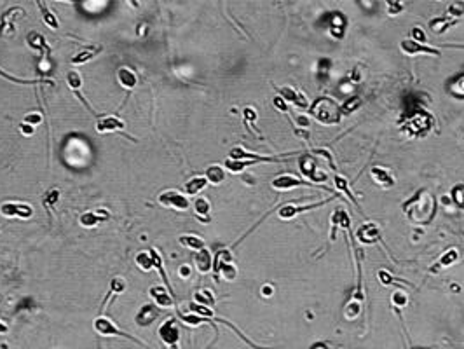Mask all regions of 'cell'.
<instances>
[{"instance_id": "6da1fadb", "label": "cell", "mask_w": 464, "mask_h": 349, "mask_svg": "<svg viewBox=\"0 0 464 349\" xmlns=\"http://www.w3.org/2000/svg\"><path fill=\"white\" fill-rule=\"evenodd\" d=\"M403 211L419 224H428L437 215V199L426 189L419 190L410 201L403 204Z\"/></svg>"}, {"instance_id": "7a4b0ae2", "label": "cell", "mask_w": 464, "mask_h": 349, "mask_svg": "<svg viewBox=\"0 0 464 349\" xmlns=\"http://www.w3.org/2000/svg\"><path fill=\"white\" fill-rule=\"evenodd\" d=\"M309 112L318 122L327 124V126L337 124L342 117L341 105L335 103L332 98H320V100H316Z\"/></svg>"}, {"instance_id": "3957f363", "label": "cell", "mask_w": 464, "mask_h": 349, "mask_svg": "<svg viewBox=\"0 0 464 349\" xmlns=\"http://www.w3.org/2000/svg\"><path fill=\"white\" fill-rule=\"evenodd\" d=\"M93 327H94V330L103 337H124V339H129V341H133V343L140 344V346L147 348L140 339H136V337H133L131 334H126L124 330H120L112 320L105 318V316H98L93 322Z\"/></svg>"}, {"instance_id": "277c9868", "label": "cell", "mask_w": 464, "mask_h": 349, "mask_svg": "<svg viewBox=\"0 0 464 349\" xmlns=\"http://www.w3.org/2000/svg\"><path fill=\"white\" fill-rule=\"evenodd\" d=\"M431 128H433V117L428 115L424 110H416L405 121V129L416 136L426 135Z\"/></svg>"}, {"instance_id": "5b68a950", "label": "cell", "mask_w": 464, "mask_h": 349, "mask_svg": "<svg viewBox=\"0 0 464 349\" xmlns=\"http://www.w3.org/2000/svg\"><path fill=\"white\" fill-rule=\"evenodd\" d=\"M295 156L293 152L290 154H285V156H258V154H251V152H246V150L243 149V147H234L231 150V154H229V159H234V161H255V163H279V161H285L288 159V157Z\"/></svg>"}, {"instance_id": "8992f818", "label": "cell", "mask_w": 464, "mask_h": 349, "mask_svg": "<svg viewBox=\"0 0 464 349\" xmlns=\"http://www.w3.org/2000/svg\"><path fill=\"white\" fill-rule=\"evenodd\" d=\"M159 339L166 344L169 349H180V327L175 318H169L159 327Z\"/></svg>"}, {"instance_id": "52a82bcc", "label": "cell", "mask_w": 464, "mask_h": 349, "mask_svg": "<svg viewBox=\"0 0 464 349\" xmlns=\"http://www.w3.org/2000/svg\"><path fill=\"white\" fill-rule=\"evenodd\" d=\"M0 213L7 218H31L33 217V208L26 203H16V201H7L0 206Z\"/></svg>"}, {"instance_id": "ba28073f", "label": "cell", "mask_w": 464, "mask_h": 349, "mask_svg": "<svg viewBox=\"0 0 464 349\" xmlns=\"http://www.w3.org/2000/svg\"><path fill=\"white\" fill-rule=\"evenodd\" d=\"M159 204L178 211H187L190 208L189 199L183 194L176 192V190H166V192L159 194Z\"/></svg>"}, {"instance_id": "9c48e42d", "label": "cell", "mask_w": 464, "mask_h": 349, "mask_svg": "<svg viewBox=\"0 0 464 349\" xmlns=\"http://www.w3.org/2000/svg\"><path fill=\"white\" fill-rule=\"evenodd\" d=\"M26 12L23 10V7L14 5L9 7L7 10L2 12V17H0V33L2 35H12L14 33V23H16L19 17H24Z\"/></svg>"}, {"instance_id": "30bf717a", "label": "cell", "mask_w": 464, "mask_h": 349, "mask_svg": "<svg viewBox=\"0 0 464 349\" xmlns=\"http://www.w3.org/2000/svg\"><path fill=\"white\" fill-rule=\"evenodd\" d=\"M381 236H382L381 227L377 224H374V222H367V224H363L356 231V239L361 245H374V243H377L381 239Z\"/></svg>"}, {"instance_id": "8fae6325", "label": "cell", "mask_w": 464, "mask_h": 349, "mask_svg": "<svg viewBox=\"0 0 464 349\" xmlns=\"http://www.w3.org/2000/svg\"><path fill=\"white\" fill-rule=\"evenodd\" d=\"M299 168H300V173L306 176V178H309L311 182H325V180H327V175L321 173V171H318L316 161H314L311 156L300 157Z\"/></svg>"}, {"instance_id": "7c38bea8", "label": "cell", "mask_w": 464, "mask_h": 349, "mask_svg": "<svg viewBox=\"0 0 464 349\" xmlns=\"http://www.w3.org/2000/svg\"><path fill=\"white\" fill-rule=\"evenodd\" d=\"M400 47H402V51L405 52V54H409V56H416V54L440 56V51H438V49L428 47V45H424V44H417V42H414L412 38H405V40H402Z\"/></svg>"}, {"instance_id": "4fadbf2b", "label": "cell", "mask_w": 464, "mask_h": 349, "mask_svg": "<svg viewBox=\"0 0 464 349\" xmlns=\"http://www.w3.org/2000/svg\"><path fill=\"white\" fill-rule=\"evenodd\" d=\"M299 185H311V182H304V180L297 178V176H293L290 173H283V175L276 176L271 182V187L276 190H292Z\"/></svg>"}, {"instance_id": "5bb4252c", "label": "cell", "mask_w": 464, "mask_h": 349, "mask_svg": "<svg viewBox=\"0 0 464 349\" xmlns=\"http://www.w3.org/2000/svg\"><path fill=\"white\" fill-rule=\"evenodd\" d=\"M124 122L115 115H105L96 121V131L105 135V133H114V131H124Z\"/></svg>"}, {"instance_id": "9a60e30c", "label": "cell", "mask_w": 464, "mask_h": 349, "mask_svg": "<svg viewBox=\"0 0 464 349\" xmlns=\"http://www.w3.org/2000/svg\"><path fill=\"white\" fill-rule=\"evenodd\" d=\"M328 201H332V197H328V199H325V201H320V203H316V204H307V206H295V204H293L295 201H292V203L285 204V206L279 210V217H281L283 220H290V218L297 217V215L304 213V211H307V210H313V208L321 206V204L328 203Z\"/></svg>"}, {"instance_id": "2e32d148", "label": "cell", "mask_w": 464, "mask_h": 349, "mask_svg": "<svg viewBox=\"0 0 464 349\" xmlns=\"http://www.w3.org/2000/svg\"><path fill=\"white\" fill-rule=\"evenodd\" d=\"M108 218H110V213H107V211H103V210L86 211V213L80 215L79 224L82 225V227H86V229H91V227H96L100 222L108 220Z\"/></svg>"}, {"instance_id": "e0dca14e", "label": "cell", "mask_w": 464, "mask_h": 349, "mask_svg": "<svg viewBox=\"0 0 464 349\" xmlns=\"http://www.w3.org/2000/svg\"><path fill=\"white\" fill-rule=\"evenodd\" d=\"M126 290V280L120 276H115L114 280L110 281V292H108V295L105 297L103 304H101V309H100V316H103V309L107 308V306H112V302H114V299L117 295H120L122 292Z\"/></svg>"}, {"instance_id": "ac0fdd59", "label": "cell", "mask_w": 464, "mask_h": 349, "mask_svg": "<svg viewBox=\"0 0 464 349\" xmlns=\"http://www.w3.org/2000/svg\"><path fill=\"white\" fill-rule=\"evenodd\" d=\"M157 316H159V309L155 308V306H152V304H145V306H141V309L138 311V315H136V323L140 327H143V329H147V327H150L152 323L157 320Z\"/></svg>"}, {"instance_id": "d6986e66", "label": "cell", "mask_w": 464, "mask_h": 349, "mask_svg": "<svg viewBox=\"0 0 464 349\" xmlns=\"http://www.w3.org/2000/svg\"><path fill=\"white\" fill-rule=\"evenodd\" d=\"M148 295H150V297L157 302V306H161V308H171V306H175V297L169 294L166 287H152L150 290H148Z\"/></svg>"}, {"instance_id": "ffe728a7", "label": "cell", "mask_w": 464, "mask_h": 349, "mask_svg": "<svg viewBox=\"0 0 464 349\" xmlns=\"http://www.w3.org/2000/svg\"><path fill=\"white\" fill-rule=\"evenodd\" d=\"M101 51H103L101 45H89V47H84V49H80V51H77L75 54L70 58V63H72V65H84V63H87L89 59H93L96 54H100Z\"/></svg>"}, {"instance_id": "44dd1931", "label": "cell", "mask_w": 464, "mask_h": 349, "mask_svg": "<svg viewBox=\"0 0 464 349\" xmlns=\"http://www.w3.org/2000/svg\"><path fill=\"white\" fill-rule=\"evenodd\" d=\"M148 253H150L152 266H154V269L159 271V276L162 278V281H164L168 292L173 295V297H175V294H173V288H171V283H169V278H168V274H166V271H164V266H162V255L159 253L157 248H150V250H148Z\"/></svg>"}, {"instance_id": "7402d4cb", "label": "cell", "mask_w": 464, "mask_h": 349, "mask_svg": "<svg viewBox=\"0 0 464 349\" xmlns=\"http://www.w3.org/2000/svg\"><path fill=\"white\" fill-rule=\"evenodd\" d=\"M279 94H281V98L285 101H292V103H295L297 107H300V108L309 107V101H307V98L304 96L300 91H295V89H292V87H281V89H279Z\"/></svg>"}, {"instance_id": "603a6c76", "label": "cell", "mask_w": 464, "mask_h": 349, "mask_svg": "<svg viewBox=\"0 0 464 349\" xmlns=\"http://www.w3.org/2000/svg\"><path fill=\"white\" fill-rule=\"evenodd\" d=\"M117 80H119V84L124 87V89H134L138 84V77L136 73L133 72L131 68H127V66H122V68L117 70Z\"/></svg>"}, {"instance_id": "cb8c5ba5", "label": "cell", "mask_w": 464, "mask_h": 349, "mask_svg": "<svg viewBox=\"0 0 464 349\" xmlns=\"http://www.w3.org/2000/svg\"><path fill=\"white\" fill-rule=\"evenodd\" d=\"M194 264H196V269L199 271L201 274L210 273L211 267H213V259H211V253L208 252L206 248L199 250V252L196 253V257H194Z\"/></svg>"}, {"instance_id": "d4e9b609", "label": "cell", "mask_w": 464, "mask_h": 349, "mask_svg": "<svg viewBox=\"0 0 464 349\" xmlns=\"http://www.w3.org/2000/svg\"><path fill=\"white\" fill-rule=\"evenodd\" d=\"M370 175H372V178L375 180V183L381 185L382 189H391V187L395 185V178H393V176L389 175L384 168H379V166L372 168Z\"/></svg>"}, {"instance_id": "484cf974", "label": "cell", "mask_w": 464, "mask_h": 349, "mask_svg": "<svg viewBox=\"0 0 464 349\" xmlns=\"http://www.w3.org/2000/svg\"><path fill=\"white\" fill-rule=\"evenodd\" d=\"M26 44L30 45L31 49H35V51L44 52L45 56L51 52L49 51V45H47V42H45L44 35H40L38 31H30V33L26 35Z\"/></svg>"}, {"instance_id": "4316f807", "label": "cell", "mask_w": 464, "mask_h": 349, "mask_svg": "<svg viewBox=\"0 0 464 349\" xmlns=\"http://www.w3.org/2000/svg\"><path fill=\"white\" fill-rule=\"evenodd\" d=\"M206 185H208L206 176H194V178L187 180L185 185H183V190H185V194H189V196H196V194H199Z\"/></svg>"}, {"instance_id": "83f0119b", "label": "cell", "mask_w": 464, "mask_h": 349, "mask_svg": "<svg viewBox=\"0 0 464 349\" xmlns=\"http://www.w3.org/2000/svg\"><path fill=\"white\" fill-rule=\"evenodd\" d=\"M210 201L206 197H197L194 201V211H196L197 218H201L203 222H210Z\"/></svg>"}, {"instance_id": "f1b7e54d", "label": "cell", "mask_w": 464, "mask_h": 349, "mask_svg": "<svg viewBox=\"0 0 464 349\" xmlns=\"http://www.w3.org/2000/svg\"><path fill=\"white\" fill-rule=\"evenodd\" d=\"M180 245L187 246V248H190V250H196V252L206 248V243H204V239L199 238V236H194V234L180 236Z\"/></svg>"}, {"instance_id": "f546056e", "label": "cell", "mask_w": 464, "mask_h": 349, "mask_svg": "<svg viewBox=\"0 0 464 349\" xmlns=\"http://www.w3.org/2000/svg\"><path fill=\"white\" fill-rule=\"evenodd\" d=\"M59 201V189H49L47 192L42 196V206L45 208V210L49 211V215H52V210H54V206L58 204Z\"/></svg>"}, {"instance_id": "4dcf8cb0", "label": "cell", "mask_w": 464, "mask_h": 349, "mask_svg": "<svg viewBox=\"0 0 464 349\" xmlns=\"http://www.w3.org/2000/svg\"><path fill=\"white\" fill-rule=\"evenodd\" d=\"M38 9H40V14H42V19H44V23L47 24L49 28H52V30H58L59 28V21L58 17L54 16V12H51L49 10V7L45 5L44 2H37Z\"/></svg>"}, {"instance_id": "1f68e13d", "label": "cell", "mask_w": 464, "mask_h": 349, "mask_svg": "<svg viewBox=\"0 0 464 349\" xmlns=\"http://www.w3.org/2000/svg\"><path fill=\"white\" fill-rule=\"evenodd\" d=\"M194 299H196L197 304L206 306V308H213L215 306V295H213V292L208 290V288L197 290L196 294H194Z\"/></svg>"}, {"instance_id": "d6a6232c", "label": "cell", "mask_w": 464, "mask_h": 349, "mask_svg": "<svg viewBox=\"0 0 464 349\" xmlns=\"http://www.w3.org/2000/svg\"><path fill=\"white\" fill-rule=\"evenodd\" d=\"M206 180H208V183L218 185V183H222L225 180V171L222 170V166H217V164H213V166H210L206 170Z\"/></svg>"}, {"instance_id": "836d02e7", "label": "cell", "mask_w": 464, "mask_h": 349, "mask_svg": "<svg viewBox=\"0 0 464 349\" xmlns=\"http://www.w3.org/2000/svg\"><path fill=\"white\" fill-rule=\"evenodd\" d=\"M344 28H346V19L342 14L335 12L334 14V19H332L330 23V33L334 35V37L341 38L342 35H344Z\"/></svg>"}, {"instance_id": "e575fe53", "label": "cell", "mask_w": 464, "mask_h": 349, "mask_svg": "<svg viewBox=\"0 0 464 349\" xmlns=\"http://www.w3.org/2000/svg\"><path fill=\"white\" fill-rule=\"evenodd\" d=\"M449 93H451L452 96L464 100V73L458 75L451 84H449Z\"/></svg>"}, {"instance_id": "d590c367", "label": "cell", "mask_w": 464, "mask_h": 349, "mask_svg": "<svg viewBox=\"0 0 464 349\" xmlns=\"http://www.w3.org/2000/svg\"><path fill=\"white\" fill-rule=\"evenodd\" d=\"M454 23H456V21L451 19V17H440V19H433V21H431V30H433L437 35L445 33V31H447Z\"/></svg>"}, {"instance_id": "8d00e7d4", "label": "cell", "mask_w": 464, "mask_h": 349, "mask_svg": "<svg viewBox=\"0 0 464 349\" xmlns=\"http://www.w3.org/2000/svg\"><path fill=\"white\" fill-rule=\"evenodd\" d=\"M0 77L5 80H9V82H14V84H23V86H28V84H40V82H49V80H44V79H19V77L16 75H10V73L3 72L2 68H0Z\"/></svg>"}, {"instance_id": "74e56055", "label": "cell", "mask_w": 464, "mask_h": 349, "mask_svg": "<svg viewBox=\"0 0 464 349\" xmlns=\"http://www.w3.org/2000/svg\"><path fill=\"white\" fill-rule=\"evenodd\" d=\"M253 164L257 163L255 161H234V159L225 161V168L229 171H232V173H241V171H244L248 166H253Z\"/></svg>"}, {"instance_id": "f35d334b", "label": "cell", "mask_w": 464, "mask_h": 349, "mask_svg": "<svg viewBox=\"0 0 464 349\" xmlns=\"http://www.w3.org/2000/svg\"><path fill=\"white\" fill-rule=\"evenodd\" d=\"M225 264H232V255H231L229 250H222V252L217 253V257L213 259V271L215 273H218L220 267L225 266Z\"/></svg>"}, {"instance_id": "ab89813d", "label": "cell", "mask_w": 464, "mask_h": 349, "mask_svg": "<svg viewBox=\"0 0 464 349\" xmlns=\"http://www.w3.org/2000/svg\"><path fill=\"white\" fill-rule=\"evenodd\" d=\"M134 262H136V266L140 267L141 271H150V269H154V266H152L150 253H148V252H140V253L136 255V259H134Z\"/></svg>"}, {"instance_id": "60d3db41", "label": "cell", "mask_w": 464, "mask_h": 349, "mask_svg": "<svg viewBox=\"0 0 464 349\" xmlns=\"http://www.w3.org/2000/svg\"><path fill=\"white\" fill-rule=\"evenodd\" d=\"M458 259H459L458 250H456V248L447 250V252H445L444 255L440 257V260H438V267H449L451 264H454Z\"/></svg>"}, {"instance_id": "b9f144b4", "label": "cell", "mask_w": 464, "mask_h": 349, "mask_svg": "<svg viewBox=\"0 0 464 349\" xmlns=\"http://www.w3.org/2000/svg\"><path fill=\"white\" fill-rule=\"evenodd\" d=\"M66 82H68L70 89L73 93H79V89L82 87V77H80L79 72H68L66 73Z\"/></svg>"}, {"instance_id": "7bdbcfd3", "label": "cell", "mask_w": 464, "mask_h": 349, "mask_svg": "<svg viewBox=\"0 0 464 349\" xmlns=\"http://www.w3.org/2000/svg\"><path fill=\"white\" fill-rule=\"evenodd\" d=\"M451 197L461 210H464V183L454 185V189L451 190Z\"/></svg>"}, {"instance_id": "ee69618b", "label": "cell", "mask_w": 464, "mask_h": 349, "mask_svg": "<svg viewBox=\"0 0 464 349\" xmlns=\"http://www.w3.org/2000/svg\"><path fill=\"white\" fill-rule=\"evenodd\" d=\"M335 187H337V190H341V192H344L346 196H348L349 199L353 201L354 204H358V203H356V197L353 196V192H351V190H349V187H348V180H346V178H342V176H339V175H337V176H335Z\"/></svg>"}, {"instance_id": "f6af8a7d", "label": "cell", "mask_w": 464, "mask_h": 349, "mask_svg": "<svg viewBox=\"0 0 464 349\" xmlns=\"http://www.w3.org/2000/svg\"><path fill=\"white\" fill-rule=\"evenodd\" d=\"M464 14V2H452L451 5H449L447 9V17H451V19H458V17H461Z\"/></svg>"}, {"instance_id": "bcb514c9", "label": "cell", "mask_w": 464, "mask_h": 349, "mask_svg": "<svg viewBox=\"0 0 464 349\" xmlns=\"http://www.w3.org/2000/svg\"><path fill=\"white\" fill-rule=\"evenodd\" d=\"M360 105H361V98H358V96L351 98V100L346 101L344 105H341V114L349 115L351 112H354L356 108H360Z\"/></svg>"}, {"instance_id": "7dc6e473", "label": "cell", "mask_w": 464, "mask_h": 349, "mask_svg": "<svg viewBox=\"0 0 464 349\" xmlns=\"http://www.w3.org/2000/svg\"><path fill=\"white\" fill-rule=\"evenodd\" d=\"M391 301H393V304H395L396 308H405V306L409 304V295L398 288V290H395V294L391 295Z\"/></svg>"}, {"instance_id": "c3c4849f", "label": "cell", "mask_w": 464, "mask_h": 349, "mask_svg": "<svg viewBox=\"0 0 464 349\" xmlns=\"http://www.w3.org/2000/svg\"><path fill=\"white\" fill-rule=\"evenodd\" d=\"M361 308H363V304H361V302L349 301L348 308H346V318H348V320H354V318H356V316L361 313Z\"/></svg>"}, {"instance_id": "681fc988", "label": "cell", "mask_w": 464, "mask_h": 349, "mask_svg": "<svg viewBox=\"0 0 464 349\" xmlns=\"http://www.w3.org/2000/svg\"><path fill=\"white\" fill-rule=\"evenodd\" d=\"M218 273H222V276H224V280H227V281L236 280V276H237V269L232 266V264H225V266H222Z\"/></svg>"}, {"instance_id": "f907efd6", "label": "cell", "mask_w": 464, "mask_h": 349, "mask_svg": "<svg viewBox=\"0 0 464 349\" xmlns=\"http://www.w3.org/2000/svg\"><path fill=\"white\" fill-rule=\"evenodd\" d=\"M410 33H412V40H414V42H417V44H424V42H426V35H424L423 28L414 26Z\"/></svg>"}, {"instance_id": "816d5d0a", "label": "cell", "mask_w": 464, "mask_h": 349, "mask_svg": "<svg viewBox=\"0 0 464 349\" xmlns=\"http://www.w3.org/2000/svg\"><path fill=\"white\" fill-rule=\"evenodd\" d=\"M243 115H244V122L248 124V128L253 126V122L257 121V112H255L253 108H244Z\"/></svg>"}, {"instance_id": "f5cc1de1", "label": "cell", "mask_w": 464, "mask_h": 349, "mask_svg": "<svg viewBox=\"0 0 464 349\" xmlns=\"http://www.w3.org/2000/svg\"><path fill=\"white\" fill-rule=\"evenodd\" d=\"M40 122H42L40 114H35V112H31V114H26V115H24V124L33 126V124H40Z\"/></svg>"}, {"instance_id": "db71d44e", "label": "cell", "mask_w": 464, "mask_h": 349, "mask_svg": "<svg viewBox=\"0 0 464 349\" xmlns=\"http://www.w3.org/2000/svg\"><path fill=\"white\" fill-rule=\"evenodd\" d=\"M377 278L381 280V283L382 285H386V287H389V285L395 281V278L391 276V274L388 273V271H379V274H377Z\"/></svg>"}, {"instance_id": "11a10c76", "label": "cell", "mask_w": 464, "mask_h": 349, "mask_svg": "<svg viewBox=\"0 0 464 349\" xmlns=\"http://www.w3.org/2000/svg\"><path fill=\"white\" fill-rule=\"evenodd\" d=\"M388 5H389V14H400L403 10V3L402 2H388Z\"/></svg>"}, {"instance_id": "9f6ffc18", "label": "cell", "mask_w": 464, "mask_h": 349, "mask_svg": "<svg viewBox=\"0 0 464 349\" xmlns=\"http://www.w3.org/2000/svg\"><path fill=\"white\" fill-rule=\"evenodd\" d=\"M274 107L278 108V110H281V112H288V107H286V101L283 100L281 96L274 98Z\"/></svg>"}, {"instance_id": "6f0895ef", "label": "cell", "mask_w": 464, "mask_h": 349, "mask_svg": "<svg viewBox=\"0 0 464 349\" xmlns=\"http://www.w3.org/2000/svg\"><path fill=\"white\" fill-rule=\"evenodd\" d=\"M19 131L23 133L24 136H31V135H33V126L24 124V122H23V124L19 126Z\"/></svg>"}, {"instance_id": "680465c9", "label": "cell", "mask_w": 464, "mask_h": 349, "mask_svg": "<svg viewBox=\"0 0 464 349\" xmlns=\"http://www.w3.org/2000/svg\"><path fill=\"white\" fill-rule=\"evenodd\" d=\"M180 274H182L183 278H189L190 276V267L189 266H182V267H180Z\"/></svg>"}, {"instance_id": "91938a15", "label": "cell", "mask_w": 464, "mask_h": 349, "mask_svg": "<svg viewBox=\"0 0 464 349\" xmlns=\"http://www.w3.org/2000/svg\"><path fill=\"white\" fill-rule=\"evenodd\" d=\"M262 294H264V295H272V287H271V285H265V287L262 288Z\"/></svg>"}, {"instance_id": "94428289", "label": "cell", "mask_w": 464, "mask_h": 349, "mask_svg": "<svg viewBox=\"0 0 464 349\" xmlns=\"http://www.w3.org/2000/svg\"><path fill=\"white\" fill-rule=\"evenodd\" d=\"M7 332H9V327H7L5 323L0 322V336H3V334H7Z\"/></svg>"}]
</instances>
